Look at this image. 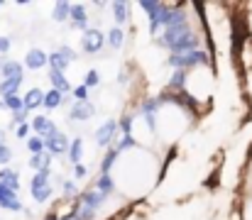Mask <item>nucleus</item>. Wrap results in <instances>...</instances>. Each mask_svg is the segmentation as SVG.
Here are the masks:
<instances>
[{"label":"nucleus","mask_w":252,"mask_h":220,"mask_svg":"<svg viewBox=\"0 0 252 220\" xmlns=\"http://www.w3.org/2000/svg\"><path fill=\"white\" fill-rule=\"evenodd\" d=\"M86 174H88V171H86V166H81V164H79V166H76V179H84Z\"/></svg>","instance_id":"obj_26"},{"label":"nucleus","mask_w":252,"mask_h":220,"mask_svg":"<svg viewBox=\"0 0 252 220\" xmlns=\"http://www.w3.org/2000/svg\"><path fill=\"white\" fill-rule=\"evenodd\" d=\"M130 140L135 142L137 147H152L155 145V123H152V118H147V115H135L132 120H130Z\"/></svg>","instance_id":"obj_4"},{"label":"nucleus","mask_w":252,"mask_h":220,"mask_svg":"<svg viewBox=\"0 0 252 220\" xmlns=\"http://www.w3.org/2000/svg\"><path fill=\"white\" fill-rule=\"evenodd\" d=\"M27 135H30V125L25 123V125H20V127H17V137H22V140H25Z\"/></svg>","instance_id":"obj_24"},{"label":"nucleus","mask_w":252,"mask_h":220,"mask_svg":"<svg viewBox=\"0 0 252 220\" xmlns=\"http://www.w3.org/2000/svg\"><path fill=\"white\" fill-rule=\"evenodd\" d=\"M32 193H34V198H37L39 203H44V201L52 196V189H49V184H47V169H42V171L32 179Z\"/></svg>","instance_id":"obj_5"},{"label":"nucleus","mask_w":252,"mask_h":220,"mask_svg":"<svg viewBox=\"0 0 252 220\" xmlns=\"http://www.w3.org/2000/svg\"><path fill=\"white\" fill-rule=\"evenodd\" d=\"M71 118H74V120H91V118H93V105H91V103H79V105L71 110Z\"/></svg>","instance_id":"obj_10"},{"label":"nucleus","mask_w":252,"mask_h":220,"mask_svg":"<svg viewBox=\"0 0 252 220\" xmlns=\"http://www.w3.org/2000/svg\"><path fill=\"white\" fill-rule=\"evenodd\" d=\"M123 37H125V34H123V30H120V27H115V30H110V34H108V44L118 49V47L123 44Z\"/></svg>","instance_id":"obj_15"},{"label":"nucleus","mask_w":252,"mask_h":220,"mask_svg":"<svg viewBox=\"0 0 252 220\" xmlns=\"http://www.w3.org/2000/svg\"><path fill=\"white\" fill-rule=\"evenodd\" d=\"M47 147L52 149V152H66V147H69V140L62 135V132H57L54 137H49V140H44Z\"/></svg>","instance_id":"obj_11"},{"label":"nucleus","mask_w":252,"mask_h":220,"mask_svg":"<svg viewBox=\"0 0 252 220\" xmlns=\"http://www.w3.org/2000/svg\"><path fill=\"white\" fill-rule=\"evenodd\" d=\"M110 184L127 198H142L152 193L159 181V159L150 149L137 145L123 147L110 166H108Z\"/></svg>","instance_id":"obj_1"},{"label":"nucleus","mask_w":252,"mask_h":220,"mask_svg":"<svg viewBox=\"0 0 252 220\" xmlns=\"http://www.w3.org/2000/svg\"><path fill=\"white\" fill-rule=\"evenodd\" d=\"M103 42H105V37L98 32V30H88L84 37H81V47H84V52H98L100 47H103Z\"/></svg>","instance_id":"obj_6"},{"label":"nucleus","mask_w":252,"mask_h":220,"mask_svg":"<svg viewBox=\"0 0 252 220\" xmlns=\"http://www.w3.org/2000/svg\"><path fill=\"white\" fill-rule=\"evenodd\" d=\"M32 125H34V130H37L42 137L47 135V140L57 135V127H54V123H52L49 118H34V120H32Z\"/></svg>","instance_id":"obj_8"},{"label":"nucleus","mask_w":252,"mask_h":220,"mask_svg":"<svg viewBox=\"0 0 252 220\" xmlns=\"http://www.w3.org/2000/svg\"><path fill=\"white\" fill-rule=\"evenodd\" d=\"M49 81L54 83V88L57 91H69L71 86H69V81L62 76V71H57V69H52V76H49Z\"/></svg>","instance_id":"obj_13"},{"label":"nucleus","mask_w":252,"mask_h":220,"mask_svg":"<svg viewBox=\"0 0 252 220\" xmlns=\"http://www.w3.org/2000/svg\"><path fill=\"white\" fill-rule=\"evenodd\" d=\"M44 95L47 93H42V91H37V88H32L22 100H25V108H37V105H42L44 103Z\"/></svg>","instance_id":"obj_12"},{"label":"nucleus","mask_w":252,"mask_h":220,"mask_svg":"<svg viewBox=\"0 0 252 220\" xmlns=\"http://www.w3.org/2000/svg\"><path fill=\"white\" fill-rule=\"evenodd\" d=\"M59 103H62V91L52 88V91L44 95V105H47V108H57Z\"/></svg>","instance_id":"obj_14"},{"label":"nucleus","mask_w":252,"mask_h":220,"mask_svg":"<svg viewBox=\"0 0 252 220\" xmlns=\"http://www.w3.org/2000/svg\"><path fill=\"white\" fill-rule=\"evenodd\" d=\"M95 83H98V71H88V76H86V88H88V86H95Z\"/></svg>","instance_id":"obj_21"},{"label":"nucleus","mask_w":252,"mask_h":220,"mask_svg":"<svg viewBox=\"0 0 252 220\" xmlns=\"http://www.w3.org/2000/svg\"><path fill=\"white\" fill-rule=\"evenodd\" d=\"M69 10H71L69 5H64V2H57V12H54V20H59V22H62V20H66Z\"/></svg>","instance_id":"obj_18"},{"label":"nucleus","mask_w":252,"mask_h":220,"mask_svg":"<svg viewBox=\"0 0 252 220\" xmlns=\"http://www.w3.org/2000/svg\"><path fill=\"white\" fill-rule=\"evenodd\" d=\"M184 91L191 98H196V100H206L211 95V91H213V71L208 66L196 64L184 76Z\"/></svg>","instance_id":"obj_3"},{"label":"nucleus","mask_w":252,"mask_h":220,"mask_svg":"<svg viewBox=\"0 0 252 220\" xmlns=\"http://www.w3.org/2000/svg\"><path fill=\"white\" fill-rule=\"evenodd\" d=\"M81 152H84V142L81 140H74V145H71V161H79L81 159Z\"/></svg>","instance_id":"obj_19"},{"label":"nucleus","mask_w":252,"mask_h":220,"mask_svg":"<svg viewBox=\"0 0 252 220\" xmlns=\"http://www.w3.org/2000/svg\"><path fill=\"white\" fill-rule=\"evenodd\" d=\"M71 10H74V15H71V17H74L76 27H84V25H86V10L81 7V5H74Z\"/></svg>","instance_id":"obj_16"},{"label":"nucleus","mask_w":252,"mask_h":220,"mask_svg":"<svg viewBox=\"0 0 252 220\" xmlns=\"http://www.w3.org/2000/svg\"><path fill=\"white\" fill-rule=\"evenodd\" d=\"M86 93H88V88H86V86H79V88H74V98H76L79 103H86Z\"/></svg>","instance_id":"obj_20"},{"label":"nucleus","mask_w":252,"mask_h":220,"mask_svg":"<svg viewBox=\"0 0 252 220\" xmlns=\"http://www.w3.org/2000/svg\"><path fill=\"white\" fill-rule=\"evenodd\" d=\"M113 132H115V123L108 120L105 125L98 127V132H95V142H98V145H108V142L113 140Z\"/></svg>","instance_id":"obj_9"},{"label":"nucleus","mask_w":252,"mask_h":220,"mask_svg":"<svg viewBox=\"0 0 252 220\" xmlns=\"http://www.w3.org/2000/svg\"><path fill=\"white\" fill-rule=\"evenodd\" d=\"M27 147H30L32 152H37V154H39V152L47 147V142H44V137H32V140H27Z\"/></svg>","instance_id":"obj_17"},{"label":"nucleus","mask_w":252,"mask_h":220,"mask_svg":"<svg viewBox=\"0 0 252 220\" xmlns=\"http://www.w3.org/2000/svg\"><path fill=\"white\" fill-rule=\"evenodd\" d=\"M5 161H10V149L0 145V164H5Z\"/></svg>","instance_id":"obj_23"},{"label":"nucleus","mask_w":252,"mask_h":220,"mask_svg":"<svg viewBox=\"0 0 252 220\" xmlns=\"http://www.w3.org/2000/svg\"><path fill=\"white\" fill-rule=\"evenodd\" d=\"M248 27H250V34H252V5H250V15H248Z\"/></svg>","instance_id":"obj_27"},{"label":"nucleus","mask_w":252,"mask_h":220,"mask_svg":"<svg viewBox=\"0 0 252 220\" xmlns=\"http://www.w3.org/2000/svg\"><path fill=\"white\" fill-rule=\"evenodd\" d=\"M243 220H252V198H248V203L243 208Z\"/></svg>","instance_id":"obj_22"},{"label":"nucleus","mask_w":252,"mask_h":220,"mask_svg":"<svg viewBox=\"0 0 252 220\" xmlns=\"http://www.w3.org/2000/svg\"><path fill=\"white\" fill-rule=\"evenodd\" d=\"M49 64V57L44 54V52H39V49H32L27 57H25V66L27 69H44Z\"/></svg>","instance_id":"obj_7"},{"label":"nucleus","mask_w":252,"mask_h":220,"mask_svg":"<svg viewBox=\"0 0 252 220\" xmlns=\"http://www.w3.org/2000/svg\"><path fill=\"white\" fill-rule=\"evenodd\" d=\"M10 49V39L7 37H0V52H7Z\"/></svg>","instance_id":"obj_25"},{"label":"nucleus","mask_w":252,"mask_h":220,"mask_svg":"<svg viewBox=\"0 0 252 220\" xmlns=\"http://www.w3.org/2000/svg\"><path fill=\"white\" fill-rule=\"evenodd\" d=\"M152 123H155V132H157V137L162 140V142H176L181 135H186V130L191 127V123H193V115H191V110L181 103V100H176V98H164V100H159V105H157V110H155V115H152Z\"/></svg>","instance_id":"obj_2"}]
</instances>
